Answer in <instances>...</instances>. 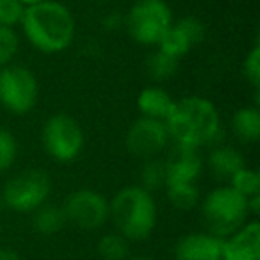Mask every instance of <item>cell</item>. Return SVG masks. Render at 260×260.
Here are the masks:
<instances>
[{
	"mask_svg": "<svg viewBox=\"0 0 260 260\" xmlns=\"http://www.w3.org/2000/svg\"><path fill=\"white\" fill-rule=\"evenodd\" d=\"M52 192V182L45 171L27 170L8 180L2 191V202L8 209L20 214L36 212L48 202Z\"/></svg>",
	"mask_w": 260,
	"mask_h": 260,
	"instance_id": "52a82bcc",
	"label": "cell"
},
{
	"mask_svg": "<svg viewBox=\"0 0 260 260\" xmlns=\"http://www.w3.org/2000/svg\"><path fill=\"white\" fill-rule=\"evenodd\" d=\"M157 217L155 200L141 185H126L109 202V219L128 242L146 241L155 230Z\"/></svg>",
	"mask_w": 260,
	"mask_h": 260,
	"instance_id": "3957f363",
	"label": "cell"
},
{
	"mask_svg": "<svg viewBox=\"0 0 260 260\" xmlns=\"http://www.w3.org/2000/svg\"><path fill=\"white\" fill-rule=\"evenodd\" d=\"M202 168L203 162L198 155V150L177 145V148L164 162V187L173 184H196L202 175Z\"/></svg>",
	"mask_w": 260,
	"mask_h": 260,
	"instance_id": "8fae6325",
	"label": "cell"
},
{
	"mask_svg": "<svg viewBox=\"0 0 260 260\" xmlns=\"http://www.w3.org/2000/svg\"><path fill=\"white\" fill-rule=\"evenodd\" d=\"M223 239L209 232H194L178 239L175 260H221Z\"/></svg>",
	"mask_w": 260,
	"mask_h": 260,
	"instance_id": "4fadbf2b",
	"label": "cell"
},
{
	"mask_svg": "<svg viewBox=\"0 0 260 260\" xmlns=\"http://www.w3.org/2000/svg\"><path fill=\"white\" fill-rule=\"evenodd\" d=\"M16 153H18L16 138L9 130L0 128V173L8 171L15 164Z\"/></svg>",
	"mask_w": 260,
	"mask_h": 260,
	"instance_id": "d4e9b609",
	"label": "cell"
},
{
	"mask_svg": "<svg viewBox=\"0 0 260 260\" xmlns=\"http://www.w3.org/2000/svg\"><path fill=\"white\" fill-rule=\"evenodd\" d=\"M128 244L130 242L123 235L112 232V234H105L104 237H100L96 249L104 260H128Z\"/></svg>",
	"mask_w": 260,
	"mask_h": 260,
	"instance_id": "ffe728a7",
	"label": "cell"
},
{
	"mask_svg": "<svg viewBox=\"0 0 260 260\" xmlns=\"http://www.w3.org/2000/svg\"><path fill=\"white\" fill-rule=\"evenodd\" d=\"M25 13V6H22L18 0H0V25L15 29L20 25Z\"/></svg>",
	"mask_w": 260,
	"mask_h": 260,
	"instance_id": "484cf974",
	"label": "cell"
},
{
	"mask_svg": "<svg viewBox=\"0 0 260 260\" xmlns=\"http://www.w3.org/2000/svg\"><path fill=\"white\" fill-rule=\"evenodd\" d=\"M0 260H22L20 255L13 249H8V248H2L0 249Z\"/></svg>",
	"mask_w": 260,
	"mask_h": 260,
	"instance_id": "83f0119b",
	"label": "cell"
},
{
	"mask_svg": "<svg viewBox=\"0 0 260 260\" xmlns=\"http://www.w3.org/2000/svg\"><path fill=\"white\" fill-rule=\"evenodd\" d=\"M171 25L173 13L166 0H136L125 18L130 38L145 47H157Z\"/></svg>",
	"mask_w": 260,
	"mask_h": 260,
	"instance_id": "5b68a950",
	"label": "cell"
},
{
	"mask_svg": "<svg viewBox=\"0 0 260 260\" xmlns=\"http://www.w3.org/2000/svg\"><path fill=\"white\" fill-rule=\"evenodd\" d=\"M170 203L178 210H191L200 203V189L196 184H173L166 185Z\"/></svg>",
	"mask_w": 260,
	"mask_h": 260,
	"instance_id": "d6986e66",
	"label": "cell"
},
{
	"mask_svg": "<svg viewBox=\"0 0 260 260\" xmlns=\"http://www.w3.org/2000/svg\"><path fill=\"white\" fill-rule=\"evenodd\" d=\"M20 38L15 29L0 25V68L11 64L15 55L18 54Z\"/></svg>",
	"mask_w": 260,
	"mask_h": 260,
	"instance_id": "603a6c76",
	"label": "cell"
},
{
	"mask_svg": "<svg viewBox=\"0 0 260 260\" xmlns=\"http://www.w3.org/2000/svg\"><path fill=\"white\" fill-rule=\"evenodd\" d=\"M170 139L187 148H202L216 139L219 132V112L210 100L203 96H184L175 100L170 116L166 118Z\"/></svg>",
	"mask_w": 260,
	"mask_h": 260,
	"instance_id": "7a4b0ae2",
	"label": "cell"
},
{
	"mask_svg": "<svg viewBox=\"0 0 260 260\" xmlns=\"http://www.w3.org/2000/svg\"><path fill=\"white\" fill-rule=\"evenodd\" d=\"M146 68H148V73L153 80H166L170 79L171 75L177 73L178 68V61L170 55L162 54L160 50H157L155 54H152V57L146 62Z\"/></svg>",
	"mask_w": 260,
	"mask_h": 260,
	"instance_id": "7402d4cb",
	"label": "cell"
},
{
	"mask_svg": "<svg viewBox=\"0 0 260 260\" xmlns=\"http://www.w3.org/2000/svg\"><path fill=\"white\" fill-rule=\"evenodd\" d=\"M230 185L234 191H237L246 200L253 198V196H260V175L258 171L249 170V168H242L241 171L230 178Z\"/></svg>",
	"mask_w": 260,
	"mask_h": 260,
	"instance_id": "44dd1931",
	"label": "cell"
},
{
	"mask_svg": "<svg viewBox=\"0 0 260 260\" xmlns=\"http://www.w3.org/2000/svg\"><path fill=\"white\" fill-rule=\"evenodd\" d=\"M202 219L209 234L226 239L249 221L248 200L241 196L230 185H219L212 189L202 200Z\"/></svg>",
	"mask_w": 260,
	"mask_h": 260,
	"instance_id": "277c9868",
	"label": "cell"
},
{
	"mask_svg": "<svg viewBox=\"0 0 260 260\" xmlns=\"http://www.w3.org/2000/svg\"><path fill=\"white\" fill-rule=\"evenodd\" d=\"M221 260H260V224L251 219L223 239Z\"/></svg>",
	"mask_w": 260,
	"mask_h": 260,
	"instance_id": "7c38bea8",
	"label": "cell"
},
{
	"mask_svg": "<svg viewBox=\"0 0 260 260\" xmlns=\"http://www.w3.org/2000/svg\"><path fill=\"white\" fill-rule=\"evenodd\" d=\"M20 4L25 6V8H30V6H36V4H41V2H45V0H18Z\"/></svg>",
	"mask_w": 260,
	"mask_h": 260,
	"instance_id": "f1b7e54d",
	"label": "cell"
},
{
	"mask_svg": "<svg viewBox=\"0 0 260 260\" xmlns=\"http://www.w3.org/2000/svg\"><path fill=\"white\" fill-rule=\"evenodd\" d=\"M66 221L82 230H98L109 221V200L94 189H79L66 198Z\"/></svg>",
	"mask_w": 260,
	"mask_h": 260,
	"instance_id": "9c48e42d",
	"label": "cell"
},
{
	"mask_svg": "<svg viewBox=\"0 0 260 260\" xmlns=\"http://www.w3.org/2000/svg\"><path fill=\"white\" fill-rule=\"evenodd\" d=\"M23 36L38 52L59 54L75 40L77 25L73 13L57 0H45L25 8L20 22Z\"/></svg>",
	"mask_w": 260,
	"mask_h": 260,
	"instance_id": "6da1fadb",
	"label": "cell"
},
{
	"mask_svg": "<svg viewBox=\"0 0 260 260\" xmlns=\"http://www.w3.org/2000/svg\"><path fill=\"white\" fill-rule=\"evenodd\" d=\"M128 260H153L150 256H134V258H128Z\"/></svg>",
	"mask_w": 260,
	"mask_h": 260,
	"instance_id": "f546056e",
	"label": "cell"
},
{
	"mask_svg": "<svg viewBox=\"0 0 260 260\" xmlns=\"http://www.w3.org/2000/svg\"><path fill=\"white\" fill-rule=\"evenodd\" d=\"M242 68H244V75H246V79H248V82L255 87V91H258V87H260V45H258V41H256L251 47V50L246 54Z\"/></svg>",
	"mask_w": 260,
	"mask_h": 260,
	"instance_id": "4316f807",
	"label": "cell"
},
{
	"mask_svg": "<svg viewBox=\"0 0 260 260\" xmlns=\"http://www.w3.org/2000/svg\"><path fill=\"white\" fill-rule=\"evenodd\" d=\"M232 130L235 138L244 145H253L260 139V109L256 105H244L232 116Z\"/></svg>",
	"mask_w": 260,
	"mask_h": 260,
	"instance_id": "9a60e30c",
	"label": "cell"
},
{
	"mask_svg": "<svg viewBox=\"0 0 260 260\" xmlns=\"http://www.w3.org/2000/svg\"><path fill=\"white\" fill-rule=\"evenodd\" d=\"M40 86L27 66L8 64L0 68V105L11 114L23 116L38 104Z\"/></svg>",
	"mask_w": 260,
	"mask_h": 260,
	"instance_id": "ba28073f",
	"label": "cell"
},
{
	"mask_svg": "<svg viewBox=\"0 0 260 260\" xmlns=\"http://www.w3.org/2000/svg\"><path fill=\"white\" fill-rule=\"evenodd\" d=\"M141 187L146 189L148 192H152L153 189H159L160 185H164L166 180V175H164V162L152 159V160H145V166L141 170Z\"/></svg>",
	"mask_w": 260,
	"mask_h": 260,
	"instance_id": "cb8c5ba5",
	"label": "cell"
},
{
	"mask_svg": "<svg viewBox=\"0 0 260 260\" xmlns=\"http://www.w3.org/2000/svg\"><path fill=\"white\" fill-rule=\"evenodd\" d=\"M170 141L166 123L150 118H139L130 125L125 138V146L130 155L141 160H152L166 148Z\"/></svg>",
	"mask_w": 260,
	"mask_h": 260,
	"instance_id": "30bf717a",
	"label": "cell"
},
{
	"mask_svg": "<svg viewBox=\"0 0 260 260\" xmlns=\"http://www.w3.org/2000/svg\"><path fill=\"white\" fill-rule=\"evenodd\" d=\"M194 41L187 34V30L182 27L180 22H173V25L166 30V34L162 36V40L159 41V50L162 54L170 55L173 59H182L192 47H194Z\"/></svg>",
	"mask_w": 260,
	"mask_h": 260,
	"instance_id": "e0dca14e",
	"label": "cell"
},
{
	"mask_svg": "<svg viewBox=\"0 0 260 260\" xmlns=\"http://www.w3.org/2000/svg\"><path fill=\"white\" fill-rule=\"evenodd\" d=\"M138 111L143 118L157 119V121H166L171 109L175 105V98L166 89L159 86H148L141 89L138 94Z\"/></svg>",
	"mask_w": 260,
	"mask_h": 260,
	"instance_id": "5bb4252c",
	"label": "cell"
},
{
	"mask_svg": "<svg viewBox=\"0 0 260 260\" xmlns=\"http://www.w3.org/2000/svg\"><path fill=\"white\" fill-rule=\"evenodd\" d=\"M209 168L214 173V177L230 182V178L237 171L246 168V160L239 150L232 148V146H221V148H216L210 152Z\"/></svg>",
	"mask_w": 260,
	"mask_h": 260,
	"instance_id": "2e32d148",
	"label": "cell"
},
{
	"mask_svg": "<svg viewBox=\"0 0 260 260\" xmlns=\"http://www.w3.org/2000/svg\"><path fill=\"white\" fill-rule=\"evenodd\" d=\"M41 145L55 162H72L84 150V132L80 123L64 112L50 116L41 128Z\"/></svg>",
	"mask_w": 260,
	"mask_h": 260,
	"instance_id": "8992f818",
	"label": "cell"
},
{
	"mask_svg": "<svg viewBox=\"0 0 260 260\" xmlns=\"http://www.w3.org/2000/svg\"><path fill=\"white\" fill-rule=\"evenodd\" d=\"M68 223L62 207L45 203L34 212V228L41 235H54L64 228Z\"/></svg>",
	"mask_w": 260,
	"mask_h": 260,
	"instance_id": "ac0fdd59",
	"label": "cell"
}]
</instances>
